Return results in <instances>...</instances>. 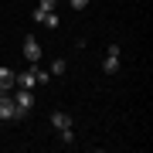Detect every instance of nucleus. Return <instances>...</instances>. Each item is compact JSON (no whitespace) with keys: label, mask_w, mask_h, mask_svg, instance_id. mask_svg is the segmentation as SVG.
<instances>
[{"label":"nucleus","mask_w":153,"mask_h":153,"mask_svg":"<svg viewBox=\"0 0 153 153\" xmlns=\"http://www.w3.org/2000/svg\"><path fill=\"white\" fill-rule=\"evenodd\" d=\"M0 119H21V112H17V105H14L10 92L0 95Z\"/></svg>","instance_id":"nucleus-1"},{"label":"nucleus","mask_w":153,"mask_h":153,"mask_svg":"<svg viewBox=\"0 0 153 153\" xmlns=\"http://www.w3.org/2000/svg\"><path fill=\"white\" fill-rule=\"evenodd\" d=\"M14 105H17V112H31V105H34V95H31V88H17V95H14Z\"/></svg>","instance_id":"nucleus-2"},{"label":"nucleus","mask_w":153,"mask_h":153,"mask_svg":"<svg viewBox=\"0 0 153 153\" xmlns=\"http://www.w3.org/2000/svg\"><path fill=\"white\" fill-rule=\"evenodd\" d=\"M24 58H27L31 65H38V58H41V44H38V38H24Z\"/></svg>","instance_id":"nucleus-3"},{"label":"nucleus","mask_w":153,"mask_h":153,"mask_svg":"<svg viewBox=\"0 0 153 153\" xmlns=\"http://www.w3.org/2000/svg\"><path fill=\"white\" fill-rule=\"evenodd\" d=\"M17 85V71L14 68H0V92H10Z\"/></svg>","instance_id":"nucleus-4"},{"label":"nucleus","mask_w":153,"mask_h":153,"mask_svg":"<svg viewBox=\"0 0 153 153\" xmlns=\"http://www.w3.org/2000/svg\"><path fill=\"white\" fill-rule=\"evenodd\" d=\"M17 85H21V88H34V85H38V78H34V65L17 75Z\"/></svg>","instance_id":"nucleus-5"},{"label":"nucleus","mask_w":153,"mask_h":153,"mask_svg":"<svg viewBox=\"0 0 153 153\" xmlns=\"http://www.w3.org/2000/svg\"><path fill=\"white\" fill-rule=\"evenodd\" d=\"M51 126H55V129H71V116H65V112H51Z\"/></svg>","instance_id":"nucleus-6"},{"label":"nucleus","mask_w":153,"mask_h":153,"mask_svg":"<svg viewBox=\"0 0 153 153\" xmlns=\"http://www.w3.org/2000/svg\"><path fill=\"white\" fill-rule=\"evenodd\" d=\"M102 71H105V75H116V71H119V55H109V58H105L102 61Z\"/></svg>","instance_id":"nucleus-7"},{"label":"nucleus","mask_w":153,"mask_h":153,"mask_svg":"<svg viewBox=\"0 0 153 153\" xmlns=\"http://www.w3.org/2000/svg\"><path fill=\"white\" fill-rule=\"evenodd\" d=\"M34 78H38V85H48L51 82V71H41L38 65H34Z\"/></svg>","instance_id":"nucleus-8"},{"label":"nucleus","mask_w":153,"mask_h":153,"mask_svg":"<svg viewBox=\"0 0 153 153\" xmlns=\"http://www.w3.org/2000/svg\"><path fill=\"white\" fill-rule=\"evenodd\" d=\"M44 24H48V27H58V14H55V10H51L48 17H44Z\"/></svg>","instance_id":"nucleus-9"},{"label":"nucleus","mask_w":153,"mask_h":153,"mask_svg":"<svg viewBox=\"0 0 153 153\" xmlns=\"http://www.w3.org/2000/svg\"><path fill=\"white\" fill-rule=\"evenodd\" d=\"M65 71V61H51V75H61Z\"/></svg>","instance_id":"nucleus-10"},{"label":"nucleus","mask_w":153,"mask_h":153,"mask_svg":"<svg viewBox=\"0 0 153 153\" xmlns=\"http://www.w3.org/2000/svg\"><path fill=\"white\" fill-rule=\"evenodd\" d=\"M51 10H41V7H38V10H34V21H38V24H44V17H48Z\"/></svg>","instance_id":"nucleus-11"},{"label":"nucleus","mask_w":153,"mask_h":153,"mask_svg":"<svg viewBox=\"0 0 153 153\" xmlns=\"http://www.w3.org/2000/svg\"><path fill=\"white\" fill-rule=\"evenodd\" d=\"M58 7V0H41V10H55Z\"/></svg>","instance_id":"nucleus-12"},{"label":"nucleus","mask_w":153,"mask_h":153,"mask_svg":"<svg viewBox=\"0 0 153 153\" xmlns=\"http://www.w3.org/2000/svg\"><path fill=\"white\" fill-rule=\"evenodd\" d=\"M71 7H75V10H82V7H88V0H71Z\"/></svg>","instance_id":"nucleus-13"}]
</instances>
